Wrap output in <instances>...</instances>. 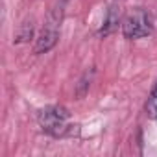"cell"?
<instances>
[{"label": "cell", "mask_w": 157, "mask_h": 157, "mask_svg": "<svg viewBox=\"0 0 157 157\" xmlns=\"http://www.w3.org/2000/svg\"><path fill=\"white\" fill-rule=\"evenodd\" d=\"M63 8H65V4H63V0H61V2H57L48 11L46 24H44V28L41 30V33L35 39V46H33V52L35 54H46V52H50L57 44V39H59V24L63 21Z\"/></svg>", "instance_id": "obj_1"}, {"label": "cell", "mask_w": 157, "mask_h": 157, "mask_svg": "<svg viewBox=\"0 0 157 157\" xmlns=\"http://www.w3.org/2000/svg\"><path fill=\"white\" fill-rule=\"evenodd\" d=\"M70 117H68V111L61 105H50V107H44L39 111L37 115V122L41 126V129L52 137H63L70 124H68Z\"/></svg>", "instance_id": "obj_2"}, {"label": "cell", "mask_w": 157, "mask_h": 157, "mask_svg": "<svg viewBox=\"0 0 157 157\" xmlns=\"http://www.w3.org/2000/svg\"><path fill=\"white\" fill-rule=\"evenodd\" d=\"M153 30V19L146 10H133L122 21V33L126 39H142L148 37Z\"/></svg>", "instance_id": "obj_3"}, {"label": "cell", "mask_w": 157, "mask_h": 157, "mask_svg": "<svg viewBox=\"0 0 157 157\" xmlns=\"http://www.w3.org/2000/svg\"><path fill=\"white\" fill-rule=\"evenodd\" d=\"M118 13H117V8H109L107 10V17H105V22H104V26H102V30H100V35H104V37H107L109 33H113L117 28H118Z\"/></svg>", "instance_id": "obj_4"}, {"label": "cell", "mask_w": 157, "mask_h": 157, "mask_svg": "<svg viewBox=\"0 0 157 157\" xmlns=\"http://www.w3.org/2000/svg\"><path fill=\"white\" fill-rule=\"evenodd\" d=\"M32 37H33V22H32V21H30V22H22L15 41H17V43H26V41H30Z\"/></svg>", "instance_id": "obj_5"}, {"label": "cell", "mask_w": 157, "mask_h": 157, "mask_svg": "<svg viewBox=\"0 0 157 157\" xmlns=\"http://www.w3.org/2000/svg\"><path fill=\"white\" fill-rule=\"evenodd\" d=\"M146 115L151 118H157V85L153 87V91L146 102Z\"/></svg>", "instance_id": "obj_6"}]
</instances>
